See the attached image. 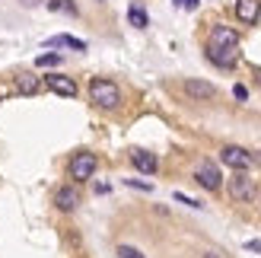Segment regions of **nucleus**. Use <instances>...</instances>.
<instances>
[{
  "label": "nucleus",
  "instance_id": "4be33fe9",
  "mask_svg": "<svg viewBox=\"0 0 261 258\" xmlns=\"http://www.w3.org/2000/svg\"><path fill=\"white\" fill-rule=\"evenodd\" d=\"M22 4H25V7H35V4H42V0H22Z\"/></svg>",
  "mask_w": 261,
  "mask_h": 258
},
{
  "label": "nucleus",
  "instance_id": "ddd939ff",
  "mask_svg": "<svg viewBox=\"0 0 261 258\" xmlns=\"http://www.w3.org/2000/svg\"><path fill=\"white\" fill-rule=\"evenodd\" d=\"M127 22L134 25V29H147V25H150V16H147V10H143L140 4H130V7H127Z\"/></svg>",
  "mask_w": 261,
  "mask_h": 258
},
{
  "label": "nucleus",
  "instance_id": "dca6fc26",
  "mask_svg": "<svg viewBox=\"0 0 261 258\" xmlns=\"http://www.w3.org/2000/svg\"><path fill=\"white\" fill-rule=\"evenodd\" d=\"M38 67H58V64H61V55H38Z\"/></svg>",
  "mask_w": 261,
  "mask_h": 258
},
{
  "label": "nucleus",
  "instance_id": "423d86ee",
  "mask_svg": "<svg viewBox=\"0 0 261 258\" xmlns=\"http://www.w3.org/2000/svg\"><path fill=\"white\" fill-rule=\"evenodd\" d=\"M194 182H198L201 188H207V191H220V185H223V175H220L217 163L201 160V163H198V169H194Z\"/></svg>",
  "mask_w": 261,
  "mask_h": 258
},
{
  "label": "nucleus",
  "instance_id": "b1692460",
  "mask_svg": "<svg viewBox=\"0 0 261 258\" xmlns=\"http://www.w3.org/2000/svg\"><path fill=\"white\" fill-rule=\"evenodd\" d=\"M255 80H258V83H261V70H255Z\"/></svg>",
  "mask_w": 261,
  "mask_h": 258
},
{
  "label": "nucleus",
  "instance_id": "f3484780",
  "mask_svg": "<svg viewBox=\"0 0 261 258\" xmlns=\"http://www.w3.org/2000/svg\"><path fill=\"white\" fill-rule=\"evenodd\" d=\"M118 258H147L140 249H134V246H118Z\"/></svg>",
  "mask_w": 261,
  "mask_h": 258
},
{
  "label": "nucleus",
  "instance_id": "5701e85b",
  "mask_svg": "<svg viewBox=\"0 0 261 258\" xmlns=\"http://www.w3.org/2000/svg\"><path fill=\"white\" fill-rule=\"evenodd\" d=\"M204 258H220V252H204Z\"/></svg>",
  "mask_w": 261,
  "mask_h": 258
},
{
  "label": "nucleus",
  "instance_id": "6ab92c4d",
  "mask_svg": "<svg viewBox=\"0 0 261 258\" xmlns=\"http://www.w3.org/2000/svg\"><path fill=\"white\" fill-rule=\"evenodd\" d=\"M175 201H178V204H188V208H201V204L194 201V198H188V195H181V191H175Z\"/></svg>",
  "mask_w": 261,
  "mask_h": 258
},
{
  "label": "nucleus",
  "instance_id": "9b49d317",
  "mask_svg": "<svg viewBox=\"0 0 261 258\" xmlns=\"http://www.w3.org/2000/svg\"><path fill=\"white\" fill-rule=\"evenodd\" d=\"M130 163H134V169L143 172V175H153L156 169H160L156 153H147V150H134V153H130Z\"/></svg>",
  "mask_w": 261,
  "mask_h": 258
},
{
  "label": "nucleus",
  "instance_id": "9d476101",
  "mask_svg": "<svg viewBox=\"0 0 261 258\" xmlns=\"http://www.w3.org/2000/svg\"><path fill=\"white\" fill-rule=\"evenodd\" d=\"M185 93L191 99H198V102H211L217 96V86L207 83V80H185Z\"/></svg>",
  "mask_w": 261,
  "mask_h": 258
},
{
  "label": "nucleus",
  "instance_id": "7ed1b4c3",
  "mask_svg": "<svg viewBox=\"0 0 261 258\" xmlns=\"http://www.w3.org/2000/svg\"><path fill=\"white\" fill-rule=\"evenodd\" d=\"M99 169V157L96 153H89V150H80V153H73V160L67 166V172L73 178V185H80V182H89V178L96 175Z\"/></svg>",
  "mask_w": 261,
  "mask_h": 258
},
{
  "label": "nucleus",
  "instance_id": "20e7f679",
  "mask_svg": "<svg viewBox=\"0 0 261 258\" xmlns=\"http://www.w3.org/2000/svg\"><path fill=\"white\" fill-rule=\"evenodd\" d=\"M226 191H229V198L236 201V204H252L255 195H258V188H255V178L249 172H236L226 182Z\"/></svg>",
  "mask_w": 261,
  "mask_h": 258
},
{
  "label": "nucleus",
  "instance_id": "39448f33",
  "mask_svg": "<svg viewBox=\"0 0 261 258\" xmlns=\"http://www.w3.org/2000/svg\"><path fill=\"white\" fill-rule=\"evenodd\" d=\"M220 163L229 166V169H236V172H249L252 169V150H245V147H236V144H226L223 150H220Z\"/></svg>",
  "mask_w": 261,
  "mask_h": 258
},
{
  "label": "nucleus",
  "instance_id": "f03ea898",
  "mask_svg": "<svg viewBox=\"0 0 261 258\" xmlns=\"http://www.w3.org/2000/svg\"><path fill=\"white\" fill-rule=\"evenodd\" d=\"M89 99H93V106L115 112L121 106V89H118V83L106 80V76H96V80H89Z\"/></svg>",
  "mask_w": 261,
  "mask_h": 258
},
{
  "label": "nucleus",
  "instance_id": "aec40b11",
  "mask_svg": "<svg viewBox=\"0 0 261 258\" xmlns=\"http://www.w3.org/2000/svg\"><path fill=\"white\" fill-rule=\"evenodd\" d=\"M245 249H252V252H261V239H252V242H245Z\"/></svg>",
  "mask_w": 261,
  "mask_h": 258
},
{
  "label": "nucleus",
  "instance_id": "4468645a",
  "mask_svg": "<svg viewBox=\"0 0 261 258\" xmlns=\"http://www.w3.org/2000/svg\"><path fill=\"white\" fill-rule=\"evenodd\" d=\"M48 45L51 48H76V51H86V42H80V38H73V35H55V38H48Z\"/></svg>",
  "mask_w": 261,
  "mask_h": 258
},
{
  "label": "nucleus",
  "instance_id": "2eb2a0df",
  "mask_svg": "<svg viewBox=\"0 0 261 258\" xmlns=\"http://www.w3.org/2000/svg\"><path fill=\"white\" fill-rule=\"evenodd\" d=\"M48 10L51 13H67V16H80V7L73 0H48Z\"/></svg>",
  "mask_w": 261,
  "mask_h": 258
},
{
  "label": "nucleus",
  "instance_id": "1a4fd4ad",
  "mask_svg": "<svg viewBox=\"0 0 261 258\" xmlns=\"http://www.w3.org/2000/svg\"><path fill=\"white\" fill-rule=\"evenodd\" d=\"M261 16V0H236V19L242 25H255Z\"/></svg>",
  "mask_w": 261,
  "mask_h": 258
},
{
  "label": "nucleus",
  "instance_id": "0eeeda50",
  "mask_svg": "<svg viewBox=\"0 0 261 258\" xmlns=\"http://www.w3.org/2000/svg\"><path fill=\"white\" fill-rule=\"evenodd\" d=\"M55 208L64 211V214H73L76 208H80V188H76V185H64V188H58Z\"/></svg>",
  "mask_w": 261,
  "mask_h": 258
},
{
  "label": "nucleus",
  "instance_id": "393cba45",
  "mask_svg": "<svg viewBox=\"0 0 261 258\" xmlns=\"http://www.w3.org/2000/svg\"><path fill=\"white\" fill-rule=\"evenodd\" d=\"M258 201H261V198H258Z\"/></svg>",
  "mask_w": 261,
  "mask_h": 258
},
{
  "label": "nucleus",
  "instance_id": "412c9836",
  "mask_svg": "<svg viewBox=\"0 0 261 258\" xmlns=\"http://www.w3.org/2000/svg\"><path fill=\"white\" fill-rule=\"evenodd\" d=\"M198 4H201V0H181V7H185V10H194Z\"/></svg>",
  "mask_w": 261,
  "mask_h": 258
},
{
  "label": "nucleus",
  "instance_id": "f257e3e1",
  "mask_svg": "<svg viewBox=\"0 0 261 258\" xmlns=\"http://www.w3.org/2000/svg\"><path fill=\"white\" fill-rule=\"evenodd\" d=\"M236 58H239V32L217 22L211 29V42H207V61L229 70V67H236Z\"/></svg>",
  "mask_w": 261,
  "mask_h": 258
},
{
  "label": "nucleus",
  "instance_id": "f8f14e48",
  "mask_svg": "<svg viewBox=\"0 0 261 258\" xmlns=\"http://www.w3.org/2000/svg\"><path fill=\"white\" fill-rule=\"evenodd\" d=\"M42 89V76L35 73H19L16 76V96H35Z\"/></svg>",
  "mask_w": 261,
  "mask_h": 258
},
{
  "label": "nucleus",
  "instance_id": "6e6552de",
  "mask_svg": "<svg viewBox=\"0 0 261 258\" xmlns=\"http://www.w3.org/2000/svg\"><path fill=\"white\" fill-rule=\"evenodd\" d=\"M42 83L51 89V93H58V96H67V99L76 96V83L70 80V76H64V73H48V76H42Z\"/></svg>",
  "mask_w": 261,
  "mask_h": 258
},
{
  "label": "nucleus",
  "instance_id": "a211bd4d",
  "mask_svg": "<svg viewBox=\"0 0 261 258\" xmlns=\"http://www.w3.org/2000/svg\"><path fill=\"white\" fill-rule=\"evenodd\" d=\"M232 96H236L239 102H245V99H249V89H245L242 83H236V86H232Z\"/></svg>",
  "mask_w": 261,
  "mask_h": 258
}]
</instances>
